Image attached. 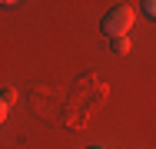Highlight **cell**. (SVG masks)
Here are the masks:
<instances>
[{"label":"cell","mask_w":156,"mask_h":149,"mask_svg":"<svg viewBox=\"0 0 156 149\" xmlns=\"http://www.w3.org/2000/svg\"><path fill=\"white\" fill-rule=\"evenodd\" d=\"M100 27H103V33H106L110 40H113V36H123L126 30L133 27V7H126V3H116V7H110Z\"/></svg>","instance_id":"6da1fadb"},{"label":"cell","mask_w":156,"mask_h":149,"mask_svg":"<svg viewBox=\"0 0 156 149\" xmlns=\"http://www.w3.org/2000/svg\"><path fill=\"white\" fill-rule=\"evenodd\" d=\"M113 53H129V40H126V33H123V36H113Z\"/></svg>","instance_id":"7a4b0ae2"},{"label":"cell","mask_w":156,"mask_h":149,"mask_svg":"<svg viewBox=\"0 0 156 149\" xmlns=\"http://www.w3.org/2000/svg\"><path fill=\"white\" fill-rule=\"evenodd\" d=\"M0 99H3V103H7V106H13V103H17V89H10V86H3V89H0Z\"/></svg>","instance_id":"3957f363"},{"label":"cell","mask_w":156,"mask_h":149,"mask_svg":"<svg viewBox=\"0 0 156 149\" xmlns=\"http://www.w3.org/2000/svg\"><path fill=\"white\" fill-rule=\"evenodd\" d=\"M143 13H146L150 20H156V0H143Z\"/></svg>","instance_id":"277c9868"},{"label":"cell","mask_w":156,"mask_h":149,"mask_svg":"<svg viewBox=\"0 0 156 149\" xmlns=\"http://www.w3.org/2000/svg\"><path fill=\"white\" fill-rule=\"evenodd\" d=\"M3 119H7V103L0 99V123H3Z\"/></svg>","instance_id":"5b68a950"},{"label":"cell","mask_w":156,"mask_h":149,"mask_svg":"<svg viewBox=\"0 0 156 149\" xmlns=\"http://www.w3.org/2000/svg\"><path fill=\"white\" fill-rule=\"evenodd\" d=\"M0 3H13V0H0Z\"/></svg>","instance_id":"8992f818"},{"label":"cell","mask_w":156,"mask_h":149,"mask_svg":"<svg viewBox=\"0 0 156 149\" xmlns=\"http://www.w3.org/2000/svg\"><path fill=\"white\" fill-rule=\"evenodd\" d=\"M90 149H103V146H90Z\"/></svg>","instance_id":"52a82bcc"}]
</instances>
